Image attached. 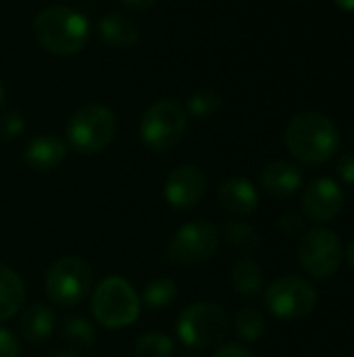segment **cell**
Listing matches in <instances>:
<instances>
[{
  "label": "cell",
  "instance_id": "6da1fadb",
  "mask_svg": "<svg viewBox=\"0 0 354 357\" xmlns=\"http://www.w3.org/2000/svg\"><path fill=\"white\" fill-rule=\"evenodd\" d=\"M290 155L305 165L328 163L340 146L338 128L319 111H303L294 115L284 134Z\"/></svg>",
  "mask_w": 354,
  "mask_h": 357
},
{
  "label": "cell",
  "instance_id": "7a4b0ae2",
  "mask_svg": "<svg viewBox=\"0 0 354 357\" xmlns=\"http://www.w3.org/2000/svg\"><path fill=\"white\" fill-rule=\"evenodd\" d=\"M33 36L44 50L69 56L86 46L90 38V23L75 8L48 6L35 15Z\"/></svg>",
  "mask_w": 354,
  "mask_h": 357
},
{
  "label": "cell",
  "instance_id": "3957f363",
  "mask_svg": "<svg viewBox=\"0 0 354 357\" xmlns=\"http://www.w3.org/2000/svg\"><path fill=\"white\" fill-rule=\"evenodd\" d=\"M140 297L125 278L108 276L92 295V314L104 328H127L140 318Z\"/></svg>",
  "mask_w": 354,
  "mask_h": 357
},
{
  "label": "cell",
  "instance_id": "277c9868",
  "mask_svg": "<svg viewBox=\"0 0 354 357\" xmlns=\"http://www.w3.org/2000/svg\"><path fill=\"white\" fill-rule=\"evenodd\" d=\"M117 132L115 113L104 105L79 107L67 121V142L81 155H96L104 151Z\"/></svg>",
  "mask_w": 354,
  "mask_h": 357
},
{
  "label": "cell",
  "instance_id": "5b68a950",
  "mask_svg": "<svg viewBox=\"0 0 354 357\" xmlns=\"http://www.w3.org/2000/svg\"><path fill=\"white\" fill-rule=\"evenodd\" d=\"M232 320L227 312L209 301L192 303L177 318V337L186 347L209 349L219 345L230 333Z\"/></svg>",
  "mask_w": 354,
  "mask_h": 357
},
{
  "label": "cell",
  "instance_id": "8992f818",
  "mask_svg": "<svg viewBox=\"0 0 354 357\" xmlns=\"http://www.w3.org/2000/svg\"><path fill=\"white\" fill-rule=\"evenodd\" d=\"M188 128L186 109L169 98L152 102L140 121V138L142 142L156 153L171 151L184 138Z\"/></svg>",
  "mask_w": 354,
  "mask_h": 357
},
{
  "label": "cell",
  "instance_id": "52a82bcc",
  "mask_svg": "<svg viewBox=\"0 0 354 357\" xmlns=\"http://www.w3.org/2000/svg\"><path fill=\"white\" fill-rule=\"evenodd\" d=\"M92 289V268L77 255L56 259L44 280L46 297L58 307H73L81 303Z\"/></svg>",
  "mask_w": 354,
  "mask_h": 357
},
{
  "label": "cell",
  "instance_id": "ba28073f",
  "mask_svg": "<svg viewBox=\"0 0 354 357\" xmlns=\"http://www.w3.org/2000/svg\"><path fill=\"white\" fill-rule=\"evenodd\" d=\"M219 247V232L209 220L184 224L169 241L167 257L177 266H198L209 261Z\"/></svg>",
  "mask_w": 354,
  "mask_h": 357
},
{
  "label": "cell",
  "instance_id": "9c48e42d",
  "mask_svg": "<svg viewBox=\"0 0 354 357\" xmlns=\"http://www.w3.org/2000/svg\"><path fill=\"white\" fill-rule=\"evenodd\" d=\"M265 305L280 320H303L315 310L317 291L305 278L284 276L265 291Z\"/></svg>",
  "mask_w": 354,
  "mask_h": 357
},
{
  "label": "cell",
  "instance_id": "30bf717a",
  "mask_svg": "<svg viewBox=\"0 0 354 357\" xmlns=\"http://www.w3.org/2000/svg\"><path fill=\"white\" fill-rule=\"evenodd\" d=\"M342 243L336 232L328 228H315L305 234L298 247V259L307 274L325 280L332 278L342 264Z\"/></svg>",
  "mask_w": 354,
  "mask_h": 357
},
{
  "label": "cell",
  "instance_id": "8fae6325",
  "mask_svg": "<svg viewBox=\"0 0 354 357\" xmlns=\"http://www.w3.org/2000/svg\"><path fill=\"white\" fill-rule=\"evenodd\" d=\"M165 201L177 211L194 209L207 192V176L196 165H177L165 180Z\"/></svg>",
  "mask_w": 354,
  "mask_h": 357
},
{
  "label": "cell",
  "instance_id": "7c38bea8",
  "mask_svg": "<svg viewBox=\"0 0 354 357\" xmlns=\"http://www.w3.org/2000/svg\"><path fill=\"white\" fill-rule=\"evenodd\" d=\"M344 207V192L332 178H315L303 192V211L313 222H330Z\"/></svg>",
  "mask_w": 354,
  "mask_h": 357
},
{
  "label": "cell",
  "instance_id": "4fadbf2b",
  "mask_svg": "<svg viewBox=\"0 0 354 357\" xmlns=\"http://www.w3.org/2000/svg\"><path fill=\"white\" fill-rule=\"evenodd\" d=\"M259 184L265 195L273 199H288L303 186V174L298 165L286 159L267 163L259 174Z\"/></svg>",
  "mask_w": 354,
  "mask_h": 357
},
{
  "label": "cell",
  "instance_id": "5bb4252c",
  "mask_svg": "<svg viewBox=\"0 0 354 357\" xmlns=\"http://www.w3.org/2000/svg\"><path fill=\"white\" fill-rule=\"evenodd\" d=\"M25 163L35 172L56 169L67 157V142L52 134H40L31 138L25 146Z\"/></svg>",
  "mask_w": 354,
  "mask_h": 357
},
{
  "label": "cell",
  "instance_id": "9a60e30c",
  "mask_svg": "<svg viewBox=\"0 0 354 357\" xmlns=\"http://www.w3.org/2000/svg\"><path fill=\"white\" fill-rule=\"evenodd\" d=\"M219 203L238 215H248L259 207V192L250 180L234 176L219 186Z\"/></svg>",
  "mask_w": 354,
  "mask_h": 357
},
{
  "label": "cell",
  "instance_id": "2e32d148",
  "mask_svg": "<svg viewBox=\"0 0 354 357\" xmlns=\"http://www.w3.org/2000/svg\"><path fill=\"white\" fill-rule=\"evenodd\" d=\"M98 38L113 48H131L140 40V29L129 17L108 13L98 21Z\"/></svg>",
  "mask_w": 354,
  "mask_h": 357
},
{
  "label": "cell",
  "instance_id": "e0dca14e",
  "mask_svg": "<svg viewBox=\"0 0 354 357\" xmlns=\"http://www.w3.org/2000/svg\"><path fill=\"white\" fill-rule=\"evenodd\" d=\"M23 301H25V284L21 276L13 268L0 264V322L15 318L23 307Z\"/></svg>",
  "mask_w": 354,
  "mask_h": 357
},
{
  "label": "cell",
  "instance_id": "ac0fdd59",
  "mask_svg": "<svg viewBox=\"0 0 354 357\" xmlns=\"http://www.w3.org/2000/svg\"><path fill=\"white\" fill-rule=\"evenodd\" d=\"M54 322H56V318L48 305L33 303L31 307H27L23 312L21 322H19V333L29 343H42L52 335Z\"/></svg>",
  "mask_w": 354,
  "mask_h": 357
},
{
  "label": "cell",
  "instance_id": "d6986e66",
  "mask_svg": "<svg viewBox=\"0 0 354 357\" xmlns=\"http://www.w3.org/2000/svg\"><path fill=\"white\" fill-rule=\"evenodd\" d=\"M232 287L238 295L255 297L263 289V270L250 257H240L232 266Z\"/></svg>",
  "mask_w": 354,
  "mask_h": 357
},
{
  "label": "cell",
  "instance_id": "ffe728a7",
  "mask_svg": "<svg viewBox=\"0 0 354 357\" xmlns=\"http://www.w3.org/2000/svg\"><path fill=\"white\" fill-rule=\"evenodd\" d=\"M61 337L63 341L77 351H86L94 347L96 341V331L92 326V322L88 318L81 316H69L63 326H61Z\"/></svg>",
  "mask_w": 354,
  "mask_h": 357
},
{
  "label": "cell",
  "instance_id": "44dd1931",
  "mask_svg": "<svg viewBox=\"0 0 354 357\" xmlns=\"http://www.w3.org/2000/svg\"><path fill=\"white\" fill-rule=\"evenodd\" d=\"M177 299V287L173 280L169 278H159L152 280L150 284H146L144 293H142V301L146 307L150 310H165L169 307L173 301Z\"/></svg>",
  "mask_w": 354,
  "mask_h": 357
},
{
  "label": "cell",
  "instance_id": "7402d4cb",
  "mask_svg": "<svg viewBox=\"0 0 354 357\" xmlns=\"http://www.w3.org/2000/svg\"><path fill=\"white\" fill-rule=\"evenodd\" d=\"M236 333L246 343H257L265 333V318L257 307H242L236 314Z\"/></svg>",
  "mask_w": 354,
  "mask_h": 357
},
{
  "label": "cell",
  "instance_id": "603a6c76",
  "mask_svg": "<svg viewBox=\"0 0 354 357\" xmlns=\"http://www.w3.org/2000/svg\"><path fill=\"white\" fill-rule=\"evenodd\" d=\"M175 345L171 337L163 333H146L136 341L134 356L136 357H173Z\"/></svg>",
  "mask_w": 354,
  "mask_h": 357
},
{
  "label": "cell",
  "instance_id": "cb8c5ba5",
  "mask_svg": "<svg viewBox=\"0 0 354 357\" xmlns=\"http://www.w3.org/2000/svg\"><path fill=\"white\" fill-rule=\"evenodd\" d=\"M225 241L242 251H255L261 245V234L246 222L234 220L225 226Z\"/></svg>",
  "mask_w": 354,
  "mask_h": 357
},
{
  "label": "cell",
  "instance_id": "d4e9b609",
  "mask_svg": "<svg viewBox=\"0 0 354 357\" xmlns=\"http://www.w3.org/2000/svg\"><path fill=\"white\" fill-rule=\"evenodd\" d=\"M221 94L217 90H211V88H202L198 92H194L190 98H188V113L194 115V117H200V119H207V117H213L219 109H221Z\"/></svg>",
  "mask_w": 354,
  "mask_h": 357
},
{
  "label": "cell",
  "instance_id": "484cf974",
  "mask_svg": "<svg viewBox=\"0 0 354 357\" xmlns=\"http://www.w3.org/2000/svg\"><path fill=\"white\" fill-rule=\"evenodd\" d=\"M23 128H25L23 117L19 113H8L0 123V134L6 136V138H15V136H19L23 132Z\"/></svg>",
  "mask_w": 354,
  "mask_h": 357
},
{
  "label": "cell",
  "instance_id": "4316f807",
  "mask_svg": "<svg viewBox=\"0 0 354 357\" xmlns=\"http://www.w3.org/2000/svg\"><path fill=\"white\" fill-rule=\"evenodd\" d=\"M19 354H21V347H19L17 337L10 331L0 328V357H19Z\"/></svg>",
  "mask_w": 354,
  "mask_h": 357
},
{
  "label": "cell",
  "instance_id": "83f0119b",
  "mask_svg": "<svg viewBox=\"0 0 354 357\" xmlns=\"http://www.w3.org/2000/svg\"><path fill=\"white\" fill-rule=\"evenodd\" d=\"M277 228H280L286 236H294V234H298V232L305 228V224H303V218H300V215H296V213H286V215H282V218L277 220Z\"/></svg>",
  "mask_w": 354,
  "mask_h": 357
},
{
  "label": "cell",
  "instance_id": "f1b7e54d",
  "mask_svg": "<svg viewBox=\"0 0 354 357\" xmlns=\"http://www.w3.org/2000/svg\"><path fill=\"white\" fill-rule=\"evenodd\" d=\"M336 169H338V176H340L348 186H353L354 188V153H344V155L338 159Z\"/></svg>",
  "mask_w": 354,
  "mask_h": 357
},
{
  "label": "cell",
  "instance_id": "f546056e",
  "mask_svg": "<svg viewBox=\"0 0 354 357\" xmlns=\"http://www.w3.org/2000/svg\"><path fill=\"white\" fill-rule=\"evenodd\" d=\"M211 357H255L248 349L240 347V345H223L219 347Z\"/></svg>",
  "mask_w": 354,
  "mask_h": 357
},
{
  "label": "cell",
  "instance_id": "4dcf8cb0",
  "mask_svg": "<svg viewBox=\"0 0 354 357\" xmlns=\"http://www.w3.org/2000/svg\"><path fill=\"white\" fill-rule=\"evenodd\" d=\"M121 4H125L131 10H146V8L154 6L156 0H121Z\"/></svg>",
  "mask_w": 354,
  "mask_h": 357
},
{
  "label": "cell",
  "instance_id": "1f68e13d",
  "mask_svg": "<svg viewBox=\"0 0 354 357\" xmlns=\"http://www.w3.org/2000/svg\"><path fill=\"white\" fill-rule=\"evenodd\" d=\"M334 4L346 13H354V0H334Z\"/></svg>",
  "mask_w": 354,
  "mask_h": 357
},
{
  "label": "cell",
  "instance_id": "d6a6232c",
  "mask_svg": "<svg viewBox=\"0 0 354 357\" xmlns=\"http://www.w3.org/2000/svg\"><path fill=\"white\" fill-rule=\"evenodd\" d=\"M346 261H348V266L354 270V238L351 241V245H348V251H346Z\"/></svg>",
  "mask_w": 354,
  "mask_h": 357
},
{
  "label": "cell",
  "instance_id": "836d02e7",
  "mask_svg": "<svg viewBox=\"0 0 354 357\" xmlns=\"http://www.w3.org/2000/svg\"><path fill=\"white\" fill-rule=\"evenodd\" d=\"M46 357H77L73 351H54V354H50V356Z\"/></svg>",
  "mask_w": 354,
  "mask_h": 357
},
{
  "label": "cell",
  "instance_id": "e575fe53",
  "mask_svg": "<svg viewBox=\"0 0 354 357\" xmlns=\"http://www.w3.org/2000/svg\"><path fill=\"white\" fill-rule=\"evenodd\" d=\"M2 102H4V86L0 82V107H2Z\"/></svg>",
  "mask_w": 354,
  "mask_h": 357
},
{
  "label": "cell",
  "instance_id": "d590c367",
  "mask_svg": "<svg viewBox=\"0 0 354 357\" xmlns=\"http://www.w3.org/2000/svg\"><path fill=\"white\" fill-rule=\"evenodd\" d=\"M184 357H198V356H194V354H190V356H184Z\"/></svg>",
  "mask_w": 354,
  "mask_h": 357
},
{
  "label": "cell",
  "instance_id": "8d00e7d4",
  "mask_svg": "<svg viewBox=\"0 0 354 357\" xmlns=\"http://www.w3.org/2000/svg\"><path fill=\"white\" fill-rule=\"evenodd\" d=\"M353 136H354V132H353Z\"/></svg>",
  "mask_w": 354,
  "mask_h": 357
}]
</instances>
